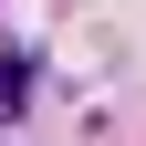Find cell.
<instances>
[{"mask_svg":"<svg viewBox=\"0 0 146 146\" xmlns=\"http://www.w3.org/2000/svg\"><path fill=\"white\" fill-rule=\"evenodd\" d=\"M21 104H31V63H21V52H0V115H21Z\"/></svg>","mask_w":146,"mask_h":146,"instance_id":"cell-1","label":"cell"}]
</instances>
